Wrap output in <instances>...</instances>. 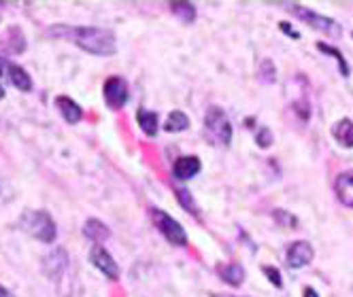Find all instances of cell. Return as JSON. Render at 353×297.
<instances>
[{"instance_id": "22", "label": "cell", "mask_w": 353, "mask_h": 297, "mask_svg": "<svg viewBox=\"0 0 353 297\" xmlns=\"http://www.w3.org/2000/svg\"><path fill=\"white\" fill-rule=\"evenodd\" d=\"M3 43H5L9 54H21L23 52V45H26V43H23V34L17 28H11L9 30V38H5Z\"/></svg>"}, {"instance_id": "10", "label": "cell", "mask_w": 353, "mask_h": 297, "mask_svg": "<svg viewBox=\"0 0 353 297\" xmlns=\"http://www.w3.org/2000/svg\"><path fill=\"white\" fill-rule=\"evenodd\" d=\"M66 267H68V255L64 249H56L43 259V272L49 278H58Z\"/></svg>"}, {"instance_id": "14", "label": "cell", "mask_w": 353, "mask_h": 297, "mask_svg": "<svg viewBox=\"0 0 353 297\" xmlns=\"http://www.w3.org/2000/svg\"><path fill=\"white\" fill-rule=\"evenodd\" d=\"M83 236L98 244V242H103L111 236V230L100 219H88L83 223Z\"/></svg>"}, {"instance_id": "17", "label": "cell", "mask_w": 353, "mask_h": 297, "mask_svg": "<svg viewBox=\"0 0 353 297\" xmlns=\"http://www.w3.org/2000/svg\"><path fill=\"white\" fill-rule=\"evenodd\" d=\"M137 121H139L141 130H143L147 136H156V134H158V126H160L158 113H154V111H145V109H139V111H137Z\"/></svg>"}, {"instance_id": "26", "label": "cell", "mask_w": 353, "mask_h": 297, "mask_svg": "<svg viewBox=\"0 0 353 297\" xmlns=\"http://www.w3.org/2000/svg\"><path fill=\"white\" fill-rule=\"evenodd\" d=\"M256 142H258L262 148H268V146L272 144V134H270V130H268V128H262V130L256 134Z\"/></svg>"}, {"instance_id": "31", "label": "cell", "mask_w": 353, "mask_h": 297, "mask_svg": "<svg viewBox=\"0 0 353 297\" xmlns=\"http://www.w3.org/2000/svg\"><path fill=\"white\" fill-rule=\"evenodd\" d=\"M0 297H13V293L7 289V287H3V285H0Z\"/></svg>"}, {"instance_id": "3", "label": "cell", "mask_w": 353, "mask_h": 297, "mask_svg": "<svg viewBox=\"0 0 353 297\" xmlns=\"http://www.w3.org/2000/svg\"><path fill=\"white\" fill-rule=\"evenodd\" d=\"M19 228L28 236L41 240V242H54L58 236L56 223L47 210H26L19 217Z\"/></svg>"}, {"instance_id": "20", "label": "cell", "mask_w": 353, "mask_h": 297, "mask_svg": "<svg viewBox=\"0 0 353 297\" xmlns=\"http://www.w3.org/2000/svg\"><path fill=\"white\" fill-rule=\"evenodd\" d=\"M174 195H176V200H179V204H181L183 210L192 212L194 217L200 214V210H198V206H196V202H194V195L190 193V189H185V187H176V189H174Z\"/></svg>"}, {"instance_id": "7", "label": "cell", "mask_w": 353, "mask_h": 297, "mask_svg": "<svg viewBox=\"0 0 353 297\" xmlns=\"http://www.w3.org/2000/svg\"><path fill=\"white\" fill-rule=\"evenodd\" d=\"M313 257H315L313 246L307 240H296V242L290 244L285 261H288L290 270H302V267L313 261Z\"/></svg>"}, {"instance_id": "24", "label": "cell", "mask_w": 353, "mask_h": 297, "mask_svg": "<svg viewBox=\"0 0 353 297\" xmlns=\"http://www.w3.org/2000/svg\"><path fill=\"white\" fill-rule=\"evenodd\" d=\"M262 272L266 274V278L276 287V289H283V278H281V272L272 267V265H262Z\"/></svg>"}, {"instance_id": "6", "label": "cell", "mask_w": 353, "mask_h": 297, "mask_svg": "<svg viewBox=\"0 0 353 297\" xmlns=\"http://www.w3.org/2000/svg\"><path fill=\"white\" fill-rule=\"evenodd\" d=\"M128 83H125L121 77H109L105 81V87H103V96H105V102L109 109L113 111H119L125 107V102H128Z\"/></svg>"}, {"instance_id": "33", "label": "cell", "mask_w": 353, "mask_h": 297, "mask_svg": "<svg viewBox=\"0 0 353 297\" xmlns=\"http://www.w3.org/2000/svg\"><path fill=\"white\" fill-rule=\"evenodd\" d=\"M0 98H5V87L3 85H0Z\"/></svg>"}, {"instance_id": "18", "label": "cell", "mask_w": 353, "mask_h": 297, "mask_svg": "<svg viewBox=\"0 0 353 297\" xmlns=\"http://www.w3.org/2000/svg\"><path fill=\"white\" fill-rule=\"evenodd\" d=\"M188 128H190V117L183 111H172L164 123V132H170V134L183 132Z\"/></svg>"}, {"instance_id": "21", "label": "cell", "mask_w": 353, "mask_h": 297, "mask_svg": "<svg viewBox=\"0 0 353 297\" xmlns=\"http://www.w3.org/2000/svg\"><path fill=\"white\" fill-rule=\"evenodd\" d=\"M170 11L183 23H192L196 19V7L192 3H170Z\"/></svg>"}, {"instance_id": "15", "label": "cell", "mask_w": 353, "mask_h": 297, "mask_svg": "<svg viewBox=\"0 0 353 297\" xmlns=\"http://www.w3.org/2000/svg\"><path fill=\"white\" fill-rule=\"evenodd\" d=\"M7 79L11 81V85L19 91H30L32 89V79L30 74L23 70L21 66L17 64H9V70H7Z\"/></svg>"}, {"instance_id": "5", "label": "cell", "mask_w": 353, "mask_h": 297, "mask_svg": "<svg viewBox=\"0 0 353 297\" xmlns=\"http://www.w3.org/2000/svg\"><path fill=\"white\" fill-rule=\"evenodd\" d=\"M151 221L158 228V232L174 246H185L188 244V234L179 221H174L168 212L160 208H151Z\"/></svg>"}, {"instance_id": "25", "label": "cell", "mask_w": 353, "mask_h": 297, "mask_svg": "<svg viewBox=\"0 0 353 297\" xmlns=\"http://www.w3.org/2000/svg\"><path fill=\"white\" fill-rule=\"evenodd\" d=\"M260 77L266 81V83H272L276 79V70H274V64L270 60H264L262 62V68H260Z\"/></svg>"}, {"instance_id": "8", "label": "cell", "mask_w": 353, "mask_h": 297, "mask_svg": "<svg viewBox=\"0 0 353 297\" xmlns=\"http://www.w3.org/2000/svg\"><path fill=\"white\" fill-rule=\"evenodd\" d=\"M90 261L103 272V274L111 280H117L119 278V267L115 263V259L111 257V253L105 249V246H100V244H94L92 246V251H90Z\"/></svg>"}, {"instance_id": "27", "label": "cell", "mask_w": 353, "mask_h": 297, "mask_svg": "<svg viewBox=\"0 0 353 297\" xmlns=\"http://www.w3.org/2000/svg\"><path fill=\"white\" fill-rule=\"evenodd\" d=\"M294 109H296V113L300 115V119H311V107L309 104H305V102H296L294 104Z\"/></svg>"}, {"instance_id": "16", "label": "cell", "mask_w": 353, "mask_h": 297, "mask_svg": "<svg viewBox=\"0 0 353 297\" xmlns=\"http://www.w3.org/2000/svg\"><path fill=\"white\" fill-rule=\"evenodd\" d=\"M217 274L219 278H223L230 287H241L245 280V270L239 263H230V265H219L217 267Z\"/></svg>"}, {"instance_id": "32", "label": "cell", "mask_w": 353, "mask_h": 297, "mask_svg": "<svg viewBox=\"0 0 353 297\" xmlns=\"http://www.w3.org/2000/svg\"><path fill=\"white\" fill-rule=\"evenodd\" d=\"M209 297H236V295H230V293H215V291H211Z\"/></svg>"}, {"instance_id": "13", "label": "cell", "mask_w": 353, "mask_h": 297, "mask_svg": "<svg viewBox=\"0 0 353 297\" xmlns=\"http://www.w3.org/2000/svg\"><path fill=\"white\" fill-rule=\"evenodd\" d=\"M332 136L334 140L345 146V148H353V121L351 119H339L332 126Z\"/></svg>"}, {"instance_id": "2", "label": "cell", "mask_w": 353, "mask_h": 297, "mask_svg": "<svg viewBox=\"0 0 353 297\" xmlns=\"http://www.w3.org/2000/svg\"><path fill=\"white\" fill-rule=\"evenodd\" d=\"M205 138L215 146H228L232 142V123L221 107H209L205 113Z\"/></svg>"}, {"instance_id": "19", "label": "cell", "mask_w": 353, "mask_h": 297, "mask_svg": "<svg viewBox=\"0 0 353 297\" xmlns=\"http://www.w3.org/2000/svg\"><path fill=\"white\" fill-rule=\"evenodd\" d=\"M317 49H319L321 54H325V56L336 58V60H339V70H341V74H343V77H349V74H351V68H349V64H347V60H345V56H343V52H341L339 47H332V45H327V43L319 41V43H317Z\"/></svg>"}, {"instance_id": "12", "label": "cell", "mask_w": 353, "mask_h": 297, "mask_svg": "<svg viewBox=\"0 0 353 297\" xmlns=\"http://www.w3.org/2000/svg\"><path fill=\"white\" fill-rule=\"evenodd\" d=\"M56 107H58V111H60V115L64 117L66 123H79L83 119V109L74 100H70L68 96H58L56 98Z\"/></svg>"}, {"instance_id": "11", "label": "cell", "mask_w": 353, "mask_h": 297, "mask_svg": "<svg viewBox=\"0 0 353 297\" xmlns=\"http://www.w3.org/2000/svg\"><path fill=\"white\" fill-rule=\"evenodd\" d=\"M334 191H336V197L341 200V204L353 208V170H347L336 177Z\"/></svg>"}, {"instance_id": "30", "label": "cell", "mask_w": 353, "mask_h": 297, "mask_svg": "<svg viewBox=\"0 0 353 297\" xmlns=\"http://www.w3.org/2000/svg\"><path fill=\"white\" fill-rule=\"evenodd\" d=\"M302 295H305V297H319V295H317V291H315L313 287H307V289H305V293H302Z\"/></svg>"}, {"instance_id": "4", "label": "cell", "mask_w": 353, "mask_h": 297, "mask_svg": "<svg viewBox=\"0 0 353 297\" xmlns=\"http://www.w3.org/2000/svg\"><path fill=\"white\" fill-rule=\"evenodd\" d=\"M288 9H290L298 19H302L305 23H309L311 28H315V30H319V32H325L327 36L336 38V36L343 34L341 23L334 21L332 17H325V15H321V13H315V11H311V9H307V7H302V5H288Z\"/></svg>"}, {"instance_id": "29", "label": "cell", "mask_w": 353, "mask_h": 297, "mask_svg": "<svg viewBox=\"0 0 353 297\" xmlns=\"http://www.w3.org/2000/svg\"><path fill=\"white\" fill-rule=\"evenodd\" d=\"M9 64H11V62H7V60H5L3 56H0V79H5V77H7Z\"/></svg>"}, {"instance_id": "28", "label": "cell", "mask_w": 353, "mask_h": 297, "mask_svg": "<svg viewBox=\"0 0 353 297\" xmlns=\"http://www.w3.org/2000/svg\"><path fill=\"white\" fill-rule=\"evenodd\" d=\"M279 28L288 34V36H292V38H300V32H296L288 21H279Z\"/></svg>"}, {"instance_id": "1", "label": "cell", "mask_w": 353, "mask_h": 297, "mask_svg": "<svg viewBox=\"0 0 353 297\" xmlns=\"http://www.w3.org/2000/svg\"><path fill=\"white\" fill-rule=\"evenodd\" d=\"M47 36L68 41L77 45L92 56H113L117 52V38L113 30L96 28V26H68V23H56L47 30Z\"/></svg>"}, {"instance_id": "23", "label": "cell", "mask_w": 353, "mask_h": 297, "mask_svg": "<svg viewBox=\"0 0 353 297\" xmlns=\"http://www.w3.org/2000/svg\"><path fill=\"white\" fill-rule=\"evenodd\" d=\"M272 217H274V221L279 223V226H283V228H298V219H296L292 212L283 210V208H276V210L272 212Z\"/></svg>"}, {"instance_id": "9", "label": "cell", "mask_w": 353, "mask_h": 297, "mask_svg": "<svg viewBox=\"0 0 353 297\" xmlns=\"http://www.w3.org/2000/svg\"><path fill=\"white\" fill-rule=\"evenodd\" d=\"M200 160L196 155H181L172 164V177L176 181H190L200 172Z\"/></svg>"}]
</instances>
